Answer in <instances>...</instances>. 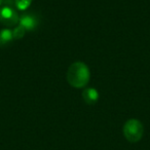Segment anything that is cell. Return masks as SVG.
Instances as JSON below:
<instances>
[{"label": "cell", "instance_id": "1", "mask_svg": "<svg viewBox=\"0 0 150 150\" xmlns=\"http://www.w3.org/2000/svg\"><path fill=\"white\" fill-rule=\"evenodd\" d=\"M66 77L67 81L71 86L76 88H83L91 79L90 69L86 63L75 62L68 68Z\"/></svg>", "mask_w": 150, "mask_h": 150}, {"label": "cell", "instance_id": "2", "mask_svg": "<svg viewBox=\"0 0 150 150\" xmlns=\"http://www.w3.org/2000/svg\"><path fill=\"white\" fill-rule=\"evenodd\" d=\"M122 132H123V136H125L127 141L131 142V143H137L143 137L144 127L140 120L132 118L129 119L123 125Z\"/></svg>", "mask_w": 150, "mask_h": 150}, {"label": "cell", "instance_id": "3", "mask_svg": "<svg viewBox=\"0 0 150 150\" xmlns=\"http://www.w3.org/2000/svg\"><path fill=\"white\" fill-rule=\"evenodd\" d=\"M20 17L18 15V11L15 7L11 5H4L0 7V23L6 28L15 27L19 24Z\"/></svg>", "mask_w": 150, "mask_h": 150}, {"label": "cell", "instance_id": "4", "mask_svg": "<svg viewBox=\"0 0 150 150\" xmlns=\"http://www.w3.org/2000/svg\"><path fill=\"white\" fill-rule=\"evenodd\" d=\"M39 21H38L37 17L31 13H26L20 17L19 20V25L22 26L26 31H33L37 28Z\"/></svg>", "mask_w": 150, "mask_h": 150}, {"label": "cell", "instance_id": "5", "mask_svg": "<svg viewBox=\"0 0 150 150\" xmlns=\"http://www.w3.org/2000/svg\"><path fill=\"white\" fill-rule=\"evenodd\" d=\"M82 99L88 105H94L98 102L100 94L95 88H88L82 91Z\"/></svg>", "mask_w": 150, "mask_h": 150}, {"label": "cell", "instance_id": "6", "mask_svg": "<svg viewBox=\"0 0 150 150\" xmlns=\"http://www.w3.org/2000/svg\"><path fill=\"white\" fill-rule=\"evenodd\" d=\"M13 40V30L9 28L0 30V46H4Z\"/></svg>", "mask_w": 150, "mask_h": 150}, {"label": "cell", "instance_id": "7", "mask_svg": "<svg viewBox=\"0 0 150 150\" xmlns=\"http://www.w3.org/2000/svg\"><path fill=\"white\" fill-rule=\"evenodd\" d=\"M33 0H13V6L16 11H25L31 6Z\"/></svg>", "mask_w": 150, "mask_h": 150}, {"label": "cell", "instance_id": "8", "mask_svg": "<svg viewBox=\"0 0 150 150\" xmlns=\"http://www.w3.org/2000/svg\"><path fill=\"white\" fill-rule=\"evenodd\" d=\"M13 39H21L24 37V35L26 34V30L24 29L22 26H18L15 29L13 30Z\"/></svg>", "mask_w": 150, "mask_h": 150}, {"label": "cell", "instance_id": "9", "mask_svg": "<svg viewBox=\"0 0 150 150\" xmlns=\"http://www.w3.org/2000/svg\"><path fill=\"white\" fill-rule=\"evenodd\" d=\"M2 2H3V0H0V6H1V4H2Z\"/></svg>", "mask_w": 150, "mask_h": 150}]
</instances>
